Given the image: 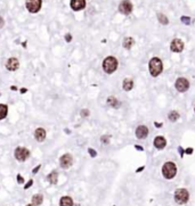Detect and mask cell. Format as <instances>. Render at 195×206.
Masks as SVG:
<instances>
[{
    "label": "cell",
    "mask_w": 195,
    "mask_h": 206,
    "mask_svg": "<svg viewBox=\"0 0 195 206\" xmlns=\"http://www.w3.org/2000/svg\"><path fill=\"white\" fill-rule=\"evenodd\" d=\"M168 117H169V120H170V121H172V122H175V121H177L178 119H179V114H178L177 112H171L170 114H169V116H168Z\"/></svg>",
    "instance_id": "24"
},
{
    "label": "cell",
    "mask_w": 195,
    "mask_h": 206,
    "mask_svg": "<svg viewBox=\"0 0 195 206\" xmlns=\"http://www.w3.org/2000/svg\"><path fill=\"white\" fill-rule=\"evenodd\" d=\"M192 151H193V149H192V148H188V149L186 150V154H192Z\"/></svg>",
    "instance_id": "35"
},
{
    "label": "cell",
    "mask_w": 195,
    "mask_h": 206,
    "mask_svg": "<svg viewBox=\"0 0 195 206\" xmlns=\"http://www.w3.org/2000/svg\"><path fill=\"white\" fill-rule=\"evenodd\" d=\"M80 115H81L82 117H87V116L89 115V111L88 109H82L81 112H80Z\"/></svg>",
    "instance_id": "26"
},
{
    "label": "cell",
    "mask_w": 195,
    "mask_h": 206,
    "mask_svg": "<svg viewBox=\"0 0 195 206\" xmlns=\"http://www.w3.org/2000/svg\"><path fill=\"white\" fill-rule=\"evenodd\" d=\"M40 168H41V165H38L37 168H34V169H33V170H32V173H33V174H36V173H38V171H39V170H40Z\"/></svg>",
    "instance_id": "31"
},
{
    "label": "cell",
    "mask_w": 195,
    "mask_h": 206,
    "mask_svg": "<svg viewBox=\"0 0 195 206\" xmlns=\"http://www.w3.org/2000/svg\"><path fill=\"white\" fill-rule=\"evenodd\" d=\"M119 11H120V13H122L124 15H129L132 11V4L129 0H123L119 5Z\"/></svg>",
    "instance_id": "9"
},
{
    "label": "cell",
    "mask_w": 195,
    "mask_h": 206,
    "mask_svg": "<svg viewBox=\"0 0 195 206\" xmlns=\"http://www.w3.org/2000/svg\"><path fill=\"white\" fill-rule=\"evenodd\" d=\"M0 96H1V94H0Z\"/></svg>",
    "instance_id": "38"
},
{
    "label": "cell",
    "mask_w": 195,
    "mask_h": 206,
    "mask_svg": "<svg viewBox=\"0 0 195 206\" xmlns=\"http://www.w3.org/2000/svg\"><path fill=\"white\" fill-rule=\"evenodd\" d=\"M25 7L29 13L37 14L42 7V0H25Z\"/></svg>",
    "instance_id": "4"
},
{
    "label": "cell",
    "mask_w": 195,
    "mask_h": 206,
    "mask_svg": "<svg viewBox=\"0 0 195 206\" xmlns=\"http://www.w3.org/2000/svg\"><path fill=\"white\" fill-rule=\"evenodd\" d=\"M70 6H71L72 11H82L86 7V0H71L70 1Z\"/></svg>",
    "instance_id": "11"
},
{
    "label": "cell",
    "mask_w": 195,
    "mask_h": 206,
    "mask_svg": "<svg viewBox=\"0 0 195 206\" xmlns=\"http://www.w3.org/2000/svg\"><path fill=\"white\" fill-rule=\"evenodd\" d=\"M102 141L103 142H109V137H102Z\"/></svg>",
    "instance_id": "33"
},
{
    "label": "cell",
    "mask_w": 195,
    "mask_h": 206,
    "mask_svg": "<svg viewBox=\"0 0 195 206\" xmlns=\"http://www.w3.org/2000/svg\"><path fill=\"white\" fill-rule=\"evenodd\" d=\"M157 20L160 21V23H161V24H163V25H166V24H168V23H169V21H168V17L166 16V15H163V14H157Z\"/></svg>",
    "instance_id": "23"
},
{
    "label": "cell",
    "mask_w": 195,
    "mask_h": 206,
    "mask_svg": "<svg viewBox=\"0 0 195 206\" xmlns=\"http://www.w3.org/2000/svg\"><path fill=\"white\" fill-rule=\"evenodd\" d=\"M47 179H48V181H49L51 185H56L57 181H58V173H57V171L50 172L49 175L47 177Z\"/></svg>",
    "instance_id": "18"
},
{
    "label": "cell",
    "mask_w": 195,
    "mask_h": 206,
    "mask_svg": "<svg viewBox=\"0 0 195 206\" xmlns=\"http://www.w3.org/2000/svg\"><path fill=\"white\" fill-rule=\"evenodd\" d=\"M132 87H134V82H132V80H130V79L124 80V82H123V89H124V90H126V91L131 90Z\"/></svg>",
    "instance_id": "20"
},
{
    "label": "cell",
    "mask_w": 195,
    "mask_h": 206,
    "mask_svg": "<svg viewBox=\"0 0 195 206\" xmlns=\"http://www.w3.org/2000/svg\"><path fill=\"white\" fill-rule=\"evenodd\" d=\"M107 103H109V105L112 106V107H114V108H117V107L120 106V103L117 100V98H114V97L109 98V99H107Z\"/></svg>",
    "instance_id": "21"
},
{
    "label": "cell",
    "mask_w": 195,
    "mask_h": 206,
    "mask_svg": "<svg viewBox=\"0 0 195 206\" xmlns=\"http://www.w3.org/2000/svg\"><path fill=\"white\" fill-rule=\"evenodd\" d=\"M46 137H47L46 130L43 129V128H37L36 131H34V139H36L38 142L45 141Z\"/></svg>",
    "instance_id": "13"
},
{
    "label": "cell",
    "mask_w": 195,
    "mask_h": 206,
    "mask_svg": "<svg viewBox=\"0 0 195 206\" xmlns=\"http://www.w3.org/2000/svg\"><path fill=\"white\" fill-rule=\"evenodd\" d=\"M148 67H149V72L152 74L153 77H157L161 74L162 70H163V65H162V62L161 59H159L157 57H154L151 59L148 64Z\"/></svg>",
    "instance_id": "1"
},
{
    "label": "cell",
    "mask_w": 195,
    "mask_h": 206,
    "mask_svg": "<svg viewBox=\"0 0 195 206\" xmlns=\"http://www.w3.org/2000/svg\"><path fill=\"white\" fill-rule=\"evenodd\" d=\"M5 26V20L0 16V28H2Z\"/></svg>",
    "instance_id": "32"
},
{
    "label": "cell",
    "mask_w": 195,
    "mask_h": 206,
    "mask_svg": "<svg viewBox=\"0 0 195 206\" xmlns=\"http://www.w3.org/2000/svg\"><path fill=\"white\" fill-rule=\"evenodd\" d=\"M188 88H189V83H188V81L184 77H180V79H178L176 81V89H177L179 92H185V91L187 90Z\"/></svg>",
    "instance_id": "10"
},
{
    "label": "cell",
    "mask_w": 195,
    "mask_h": 206,
    "mask_svg": "<svg viewBox=\"0 0 195 206\" xmlns=\"http://www.w3.org/2000/svg\"><path fill=\"white\" fill-rule=\"evenodd\" d=\"M181 22H183L184 24L189 25V24H191V18H189V17H186V16H183V17H181Z\"/></svg>",
    "instance_id": "25"
},
{
    "label": "cell",
    "mask_w": 195,
    "mask_h": 206,
    "mask_svg": "<svg viewBox=\"0 0 195 206\" xmlns=\"http://www.w3.org/2000/svg\"><path fill=\"white\" fill-rule=\"evenodd\" d=\"M8 116V105L0 104V121L5 120Z\"/></svg>",
    "instance_id": "17"
},
{
    "label": "cell",
    "mask_w": 195,
    "mask_h": 206,
    "mask_svg": "<svg viewBox=\"0 0 195 206\" xmlns=\"http://www.w3.org/2000/svg\"><path fill=\"white\" fill-rule=\"evenodd\" d=\"M32 185H33V180H32V179H31V180H29L28 183H26V185L24 186V189H29V188H30V187H31Z\"/></svg>",
    "instance_id": "30"
},
{
    "label": "cell",
    "mask_w": 195,
    "mask_h": 206,
    "mask_svg": "<svg viewBox=\"0 0 195 206\" xmlns=\"http://www.w3.org/2000/svg\"><path fill=\"white\" fill-rule=\"evenodd\" d=\"M194 111H195V108H194Z\"/></svg>",
    "instance_id": "39"
},
{
    "label": "cell",
    "mask_w": 195,
    "mask_h": 206,
    "mask_svg": "<svg viewBox=\"0 0 195 206\" xmlns=\"http://www.w3.org/2000/svg\"><path fill=\"white\" fill-rule=\"evenodd\" d=\"M134 39L132 38H126L123 41V47L127 49H130L132 47V45H134Z\"/></svg>",
    "instance_id": "22"
},
{
    "label": "cell",
    "mask_w": 195,
    "mask_h": 206,
    "mask_svg": "<svg viewBox=\"0 0 195 206\" xmlns=\"http://www.w3.org/2000/svg\"><path fill=\"white\" fill-rule=\"evenodd\" d=\"M14 157L18 162H25L30 157V150L26 147H16L14 150Z\"/></svg>",
    "instance_id": "5"
},
{
    "label": "cell",
    "mask_w": 195,
    "mask_h": 206,
    "mask_svg": "<svg viewBox=\"0 0 195 206\" xmlns=\"http://www.w3.org/2000/svg\"><path fill=\"white\" fill-rule=\"evenodd\" d=\"M117 68V60L115 57L109 56L106 57L103 62V70L106 72L107 74H112L113 72H115V70Z\"/></svg>",
    "instance_id": "2"
},
{
    "label": "cell",
    "mask_w": 195,
    "mask_h": 206,
    "mask_svg": "<svg viewBox=\"0 0 195 206\" xmlns=\"http://www.w3.org/2000/svg\"><path fill=\"white\" fill-rule=\"evenodd\" d=\"M167 145V141L164 139L163 137H156L154 139V146L157 148V149H163L164 147Z\"/></svg>",
    "instance_id": "15"
},
{
    "label": "cell",
    "mask_w": 195,
    "mask_h": 206,
    "mask_svg": "<svg viewBox=\"0 0 195 206\" xmlns=\"http://www.w3.org/2000/svg\"><path fill=\"white\" fill-rule=\"evenodd\" d=\"M11 90H17V88H16V87H14V85H13V87H11Z\"/></svg>",
    "instance_id": "36"
},
{
    "label": "cell",
    "mask_w": 195,
    "mask_h": 206,
    "mask_svg": "<svg viewBox=\"0 0 195 206\" xmlns=\"http://www.w3.org/2000/svg\"><path fill=\"white\" fill-rule=\"evenodd\" d=\"M16 179H17V182L18 183H24V179H23V177H22L21 174H17V177H16Z\"/></svg>",
    "instance_id": "29"
},
{
    "label": "cell",
    "mask_w": 195,
    "mask_h": 206,
    "mask_svg": "<svg viewBox=\"0 0 195 206\" xmlns=\"http://www.w3.org/2000/svg\"><path fill=\"white\" fill-rule=\"evenodd\" d=\"M162 174L166 179H172L177 174V166L172 162H167L164 163L162 168Z\"/></svg>",
    "instance_id": "3"
},
{
    "label": "cell",
    "mask_w": 195,
    "mask_h": 206,
    "mask_svg": "<svg viewBox=\"0 0 195 206\" xmlns=\"http://www.w3.org/2000/svg\"><path fill=\"white\" fill-rule=\"evenodd\" d=\"M170 48L174 53H180V51H183V49H184V43H183V41H181L180 39H175L174 41L171 42Z\"/></svg>",
    "instance_id": "12"
},
{
    "label": "cell",
    "mask_w": 195,
    "mask_h": 206,
    "mask_svg": "<svg viewBox=\"0 0 195 206\" xmlns=\"http://www.w3.org/2000/svg\"><path fill=\"white\" fill-rule=\"evenodd\" d=\"M42 200H43V196L41 194H37L32 197V204H34V205H41L42 204Z\"/></svg>",
    "instance_id": "19"
},
{
    "label": "cell",
    "mask_w": 195,
    "mask_h": 206,
    "mask_svg": "<svg viewBox=\"0 0 195 206\" xmlns=\"http://www.w3.org/2000/svg\"><path fill=\"white\" fill-rule=\"evenodd\" d=\"M5 66H6V70L7 71L15 72V71H17L18 68H20V60H18L16 57H11V58H8V59L6 60Z\"/></svg>",
    "instance_id": "7"
},
{
    "label": "cell",
    "mask_w": 195,
    "mask_h": 206,
    "mask_svg": "<svg viewBox=\"0 0 195 206\" xmlns=\"http://www.w3.org/2000/svg\"><path fill=\"white\" fill-rule=\"evenodd\" d=\"M26 206H37V205H34V204H29V205H26Z\"/></svg>",
    "instance_id": "37"
},
{
    "label": "cell",
    "mask_w": 195,
    "mask_h": 206,
    "mask_svg": "<svg viewBox=\"0 0 195 206\" xmlns=\"http://www.w3.org/2000/svg\"><path fill=\"white\" fill-rule=\"evenodd\" d=\"M20 91H21V94H25V92L28 91V89H26V88H22V89H21Z\"/></svg>",
    "instance_id": "34"
},
{
    "label": "cell",
    "mask_w": 195,
    "mask_h": 206,
    "mask_svg": "<svg viewBox=\"0 0 195 206\" xmlns=\"http://www.w3.org/2000/svg\"><path fill=\"white\" fill-rule=\"evenodd\" d=\"M88 153L90 154V156H91V157H96V155H97V153H96L95 150L92 149V148H89L88 149Z\"/></svg>",
    "instance_id": "28"
},
{
    "label": "cell",
    "mask_w": 195,
    "mask_h": 206,
    "mask_svg": "<svg viewBox=\"0 0 195 206\" xmlns=\"http://www.w3.org/2000/svg\"><path fill=\"white\" fill-rule=\"evenodd\" d=\"M64 38H65V41H66V42H71L72 41V35L70 34V33H66Z\"/></svg>",
    "instance_id": "27"
},
{
    "label": "cell",
    "mask_w": 195,
    "mask_h": 206,
    "mask_svg": "<svg viewBox=\"0 0 195 206\" xmlns=\"http://www.w3.org/2000/svg\"><path fill=\"white\" fill-rule=\"evenodd\" d=\"M188 198H189V194H188V191L186 189L180 188V189H177V190L175 191V200H176V203H178V204H185V203H187Z\"/></svg>",
    "instance_id": "6"
},
{
    "label": "cell",
    "mask_w": 195,
    "mask_h": 206,
    "mask_svg": "<svg viewBox=\"0 0 195 206\" xmlns=\"http://www.w3.org/2000/svg\"><path fill=\"white\" fill-rule=\"evenodd\" d=\"M147 134H148V129L145 125H139L136 130V137L138 139H145Z\"/></svg>",
    "instance_id": "14"
},
{
    "label": "cell",
    "mask_w": 195,
    "mask_h": 206,
    "mask_svg": "<svg viewBox=\"0 0 195 206\" xmlns=\"http://www.w3.org/2000/svg\"><path fill=\"white\" fill-rule=\"evenodd\" d=\"M73 163V157L71 154H64L60 158V168L63 169H69Z\"/></svg>",
    "instance_id": "8"
},
{
    "label": "cell",
    "mask_w": 195,
    "mask_h": 206,
    "mask_svg": "<svg viewBox=\"0 0 195 206\" xmlns=\"http://www.w3.org/2000/svg\"><path fill=\"white\" fill-rule=\"evenodd\" d=\"M60 206H73V199L70 196H64L60 199Z\"/></svg>",
    "instance_id": "16"
}]
</instances>
